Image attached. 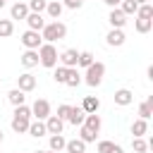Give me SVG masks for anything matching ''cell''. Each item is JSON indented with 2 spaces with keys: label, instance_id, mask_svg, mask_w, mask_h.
<instances>
[{
  "label": "cell",
  "instance_id": "6da1fadb",
  "mask_svg": "<svg viewBox=\"0 0 153 153\" xmlns=\"http://www.w3.org/2000/svg\"><path fill=\"white\" fill-rule=\"evenodd\" d=\"M65 36H67V26H65L60 19L45 22V26L41 29V38H43V43H55V41H62Z\"/></svg>",
  "mask_w": 153,
  "mask_h": 153
},
{
  "label": "cell",
  "instance_id": "7a4b0ae2",
  "mask_svg": "<svg viewBox=\"0 0 153 153\" xmlns=\"http://www.w3.org/2000/svg\"><path fill=\"white\" fill-rule=\"evenodd\" d=\"M29 122H31V108L24 103V105H17L14 108V115H12V129L17 134H26L29 129Z\"/></svg>",
  "mask_w": 153,
  "mask_h": 153
},
{
  "label": "cell",
  "instance_id": "3957f363",
  "mask_svg": "<svg viewBox=\"0 0 153 153\" xmlns=\"http://www.w3.org/2000/svg\"><path fill=\"white\" fill-rule=\"evenodd\" d=\"M81 76H84L81 81H86L91 88H96V86H100V84H103V76H105V65H103V62H98V60H93V62L86 67V72H84Z\"/></svg>",
  "mask_w": 153,
  "mask_h": 153
},
{
  "label": "cell",
  "instance_id": "277c9868",
  "mask_svg": "<svg viewBox=\"0 0 153 153\" xmlns=\"http://www.w3.org/2000/svg\"><path fill=\"white\" fill-rule=\"evenodd\" d=\"M57 55H60V53H57L55 43H41V45H38V65L53 69V67L57 65Z\"/></svg>",
  "mask_w": 153,
  "mask_h": 153
},
{
  "label": "cell",
  "instance_id": "5b68a950",
  "mask_svg": "<svg viewBox=\"0 0 153 153\" xmlns=\"http://www.w3.org/2000/svg\"><path fill=\"white\" fill-rule=\"evenodd\" d=\"M22 43H24V48H29V50H38V45L43 43V38H41V31L26 29V31L22 33Z\"/></svg>",
  "mask_w": 153,
  "mask_h": 153
},
{
  "label": "cell",
  "instance_id": "8992f818",
  "mask_svg": "<svg viewBox=\"0 0 153 153\" xmlns=\"http://www.w3.org/2000/svg\"><path fill=\"white\" fill-rule=\"evenodd\" d=\"M48 115H50V103H48L45 98H36L33 105H31V117H36V120H45Z\"/></svg>",
  "mask_w": 153,
  "mask_h": 153
},
{
  "label": "cell",
  "instance_id": "52a82bcc",
  "mask_svg": "<svg viewBox=\"0 0 153 153\" xmlns=\"http://www.w3.org/2000/svg\"><path fill=\"white\" fill-rule=\"evenodd\" d=\"M76 60H79V50L76 48H67L57 55V62L62 67H76Z\"/></svg>",
  "mask_w": 153,
  "mask_h": 153
},
{
  "label": "cell",
  "instance_id": "ba28073f",
  "mask_svg": "<svg viewBox=\"0 0 153 153\" xmlns=\"http://www.w3.org/2000/svg\"><path fill=\"white\" fill-rule=\"evenodd\" d=\"M108 22H110V26H112V29H124V24H127V14H124L120 7H110Z\"/></svg>",
  "mask_w": 153,
  "mask_h": 153
},
{
  "label": "cell",
  "instance_id": "9c48e42d",
  "mask_svg": "<svg viewBox=\"0 0 153 153\" xmlns=\"http://www.w3.org/2000/svg\"><path fill=\"white\" fill-rule=\"evenodd\" d=\"M124 41H127V36H124L122 29H110L108 36H105V43L110 48H120V45H124Z\"/></svg>",
  "mask_w": 153,
  "mask_h": 153
},
{
  "label": "cell",
  "instance_id": "30bf717a",
  "mask_svg": "<svg viewBox=\"0 0 153 153\" xmlns=\"http://www.w3.org/2000/svg\"><path fill=\"white\" fill-rule=\"evenodd\" d=\"M17 88H19V91H24V93L33 91V88H36V76H33V74H29V72L19 74V76H17Z\"/></svg>",
  "mask_w": 153,
  "mask_h": 153
},
{
  "label": "cell",
  "instance_id": "8fae6325",
  "mask_svg": "<svg viewBox=\"0 0 153 153\" xmlns=\"http://www.w3.org/2000/svg\"><path fill=\"white\" fill-rule=\"evenodd\" d=\"M43 122H45V131L48 134H62V129H65V122L57 115H48Z\"/></svg>",
  "mask_w": 153,
  "mask_h": 153
},
{
  "label": "cell",
  "instance_id": "7c38bea8",
  "mask_svg": "<svg viewBox=\"0 0 153 153\" xmlns=\"http://www.w3.org/2000/svg\"><path fill=\"white\" fill-rule=\"evenodd\" d=\"M131 103H134V93H131L129 88H117V91H115V105L127 108V105H131Z\"/></svg>",
  "mask_w": 153,
  "mask_h": 153
},
{
  "label": "cell",
  "instance_id": "4fadbf2b",
  "mask_svg": "<svg viewBox=\"0 0 153 153\" xmlns=\"http://www.w3.org/2000/svg\"><path fill=\"white\" fill-rule=\"evenodd\" d=\"M84 117H86V112L81 110V105H69V117H67L69 124L81 127V124H84Z\"/></svg>",
  "mask_w": 153,
  "mask_h": 153
},
{
  "label": "cell",
  "instance_id": "5bb4252c",
  "mask_svg": "<svg viewBox=\"0 0 153 153\" xmlns=\"http://www.w3.org/2000/svg\"><path fill=\"white\" fill-rule=\"evenodd\" d=\"M24 22H26V24H29V29H33V31H41V29L45 26V19H43V14H41V12H29Z\"/></svg>",
  "mask_w": 153,
  "mask_h": 153
},
{
  "label": "cell",
  "instance_id": "9a60e30c",
  "mask_svg": "<svg viewBox=\"0 0 153 153\" xmlns=\"http://www.w3.org/2000/svg\"><path fill=\"white\" fill-rule=\"evenodd\" d=\"M26 14H29V5L26 2H14L12 7H10V19H26Z\"/></svg>",
  "mask_w": 153,
  "mask_h": 153
},
{
  "label": "cell",
  "instance_id": "2e32d148",
  "mask_svg": "<svg viewBox=\"0 0 153 153\" xmlns=\"http://www.w3.org/2000/svg\"><path fill=\"white\" fill-rule=\"evenodd\" d=\"M19 62H22V65H24L26 69H31V67H36V65H38V50H29V48H26V50L22 53V57H19Z\"/></svg>",
  "mask_w": 153,
  "mask_h": 153
},
{
  "label": "cell",
  "instance_id": "e0dca14e",
  "mask_svg": "<svg viewBox=\"0 0 153 153\" xmlns=\"http://www.w3.org/2000/svg\"><path fill=\"white\" fill-rule=\"evenodd\" d=\"M26 131H29L33 139H41V136H45V134H48V131H45V122H43V120H31Z\"/></svg>",
  "mask_w": 153,
  "mask_h": 153
},
{
  "label": "cell",
  "instance_id": "ac0fdd59",
  "mask_svg": "<svg viewBox=\"0 0 153 153\" xmlns=\"http://www.w3.org/2000/svg\"><path fill=\"white\" fill-rule=\"evenodd\" d=\"M100 124H103V122H100V115H98V112H88V115L84 117V127H88V129L96 131V134L100 131Z\"/></svg>",
  "mask_w": 153,
  "mask_h": 153
},
{
  "label": "cell",
  "instance_id": "d6986e66",
  "mask_svg": "<svg viewBox=\"0 0 153 153\" xmlns=\"http://www.w3.org/2000/svg\"><path fill=\"white\" fill-rule=\"evenodd\" d=\"M65 143H67V139L62 136V134H50V139H48V151H65Z\"/></svg>",
  "mask_w": 153,
  "mask_h": 153
},
{
  "label": "cell",
  "instance_id": "ffe728a7",
  "mask_svg": "<svg viewBox=\"0 0 153 153\" xmlns=\"http://www.w3.org/2000/svg\"><path fill=\"white\" fill-rule=\"evenodd\" d=\"M62 2L60 0H48V5H45V12H48V17L50 19H60V14H62Z\"/></svg>",
  "mask_w": 153,
  "mask_h": 153
},
{
  "label": "cell",
  "instance_id": "44dd1931",
  "mask_svg": "<svg viewBox=\"0 0 153 153\" xmlns=\"http://www.w3.org/2000/svg\"><path fill=\"white\" fill-rule=\"evenodd\" d=\"M65 84H67L69 88H76V86L81 84V74H79L76 67H67V79H65Z\"/></svg>",
  "mask_w": 153,
  "mask_h": 153
},
{
  "label": "cell",
  "instance_id": "7402d4cb",
  "mask_svg": "<svg viewBox=\"0 0 153 153\" xmlns=\"http://www.w3.org/2000/svg\"><path fill=\"white\" fill-rule=\"evenodd\" d=\"M98 108H100V100L96 98V96H86L84 100H81V110L88 115V112H98Z\"/></svg>",
  "mask_w": 153,
  "mask_h": 153
},
{
  "label": "cell",
  "instance_id": "603a6c76",
  "mask_svg": "<svg viewBox=\"0 0 153 153\" xmlns=\"http://www.w3.org/2000/svg\"><path fill=\"white\" fill-rule=\"evenodd\" d=\"M151 115H153V96H148V98L139 105V117H141V120H151Z\"/></svg>",
  "mask_w": 153,
  "mask_h": 153
},
{
  "label": "cell",
  "instance_id": "cb8c5ba5",
  "mask_svg": "<svg viewBox=\"0 0 153 153\" xmlns=\"http://www.w3.org/2000/svg\"><path fill=\"white\" fill-rule=\"evenodd\" d=\"M7 100H10L14 108H17V105H24V103H26V93L19 91V88H12V91L7 93Z\"/></svg>",
  "mask_w": 153,
  "mask_h": 153
},
{
  "label": "cell",
  "instance_id": "d4e9b609",
  "mask_svg": "<svg viewBox=\"0 0 153 153\" xmlns=\"http://www.w3.org/2000/svg\"><path fill=\"white\" fill-rule=\"evenodd\" d=\"M131 134L134 136H146L148 134V120H134V124H131Z\"/></svg>",
  "mask_w": 153,
  "mask_h": 153
},
{
  "label": "cell",
  "instance_id": "484cf974",
  "mask_svg": "<svg viewBox=\"0 0 153 153\" xmlns=\"http://www.w3.org/2000/svg\"><path fill=\"white\" fill-rule=\"evenodd\" d=\"M65 151L67 153H86V143L81 139H72V141L65 143Z\"/></svg>",
  "mask_w": 153,
  "mask_h": 153
},
{
  "label": "cell",
  "instance_id": "4316f807",
  "mask_svg": "<svg viewBox=\"0 0 153 153\" xmlns=\"http://www.w3.org/2000/svg\"><path fill=\"white\" fill-rule=\"evenodd\" d=\"M134 29H136L139 33H148V31L153 29V19H141V17H136V19H134Z\"/></svg>",
  "mask_w": 153,
  "mask_h": 153
},
{
  "label": "cell",
  "instance_id": "83f0119b",
  "mask_svg": "<svg viewBox=\"0 0 153 153\" xmlns=\"http://www.w3.org/2000/svg\"><path fill=\"white\" fill-rule=\"evenodd\" d=\"M93 60H96V55H93L91 50H81V53H79V60H76V67H84V69H86Z\"/></svg>",
  "mask_w": 153,
  "mask_h": 153
},
{
  "label": "cell",
  "instance_id": "f1b7e54d",
  "mask_svg": "<svg viewBox=\"0 0 153 153\" xmlns=\"http://www.w3.org/2000/svg\"><path fill=\"white\" fill-rule=\"evenodd\" d=\"M14 33V22L12 19H0V38H7Z\"/></svg>",
  "mask_w": 153,
  "mask_h": 153
},
{
  "label": "cell",
  "instance_id": "f546056e",
  "mask_svg": "<svg viewBox=\"0 0 153 153\" xmlns=\"http://www.w3.org/2000/svg\"><path fill=\"white\" fill-rule=\"evenodd\" d=\"M136 17H141V19H153V5H151V2L139 5V7H136Z\"/></svg>",
  "mask_w": 153,
  "mask_h": 153
},
{
  "label": "cell",
  "instance_id": "4dcf8cb0",
  "mask_svg": "<svg viewBox=\"0 0 153 153\" xmlns=\"http://www.w3.org/2000/svg\"><path fill=\"white\" fill-rule=\"evenodd\" d=\"M96 136H98V134H96V131H91L88 127H84V124L79 127V139H81L84 143H93V141H96Z\"/></svg>",
  "mask_w": 153,
  "mask_h": 153
},
{
  "label": "cell",
  "instance_id": "1f68e13d",
  "mask_svg": "<svg viewBox=\"0 0 153 153\" xmlns=\"http://www.w3.org/2000/svg\"><path fill=\"white\" fill-rule=\"evenodd\" d=\"M131 148H134V153H146L148 151V141H143V136H134L131 139Z\"/></svg>",
  "mask_w": 153,
  "mask_h": 153
},
{
  "label": "cell",
  "instance_id": "d6a6232c",
  "mask_svg": "<svg viewBox=\"0 0 153 153\" xmlns=\"http://www.w3.org/2000/svg\"><path fill=\"white\" fill-rule=\"evenodd\" d=\"M117 7L129 17V14H136V7H139V5H136L134 0H120V5H117Z\"/></svg>",
  "mask_w": 153,
  "mask_h": 153
},
{
  "label": "cell",
  "instance_id": "836d02e7",
  "mask_svg": "<svg viewBox=\"0 0 153 153\" xmlns=\"http://www.w3.org/2000/svg\"><path fill=\"white\" fill-rule=\"evenodd\" d=\"M26 5H29V12H41V14H43V12H45L48 0H29Z\"/></svg>",
  "mask_w": 153,
  "mask_h": 153
},
{
  "label": "cell",
  "instance_id": "e575fe53",
  "mask_svg": "<svg viewBox=\"0 0 153 153\" xmlns=\"http://www.w3.org/2000/svg\"><path fill=\"white\" fill-rule=\"evenodd\" d=\"M53 79H55L57 84H65V79H67V67L55 65V74H53Z\"/></svg>",
  "mask_w": 153,
  "mask_h": 153
},
{
  "label": "cell",
  "instance_id": "d590c367",
  "mask_svg": "<svg viewBox=\"0 0 153 153\" xmlns=\"http://www.w3.org/2000/svg\"><path fill=\"white\" fill-rule=\"evenodd\" d=\"M112 146H115V141H108V139H103V141H98L96 151H98V153H110V151H112Z\"/></svg>",
  "mask_w": 153,
  "mask_h": 153
},
{
  "label": "cell",
  "instance_id": "8d00e7d4",
  "mask_svg": "<svg viewBox=\"0 0 153 153\" xmlns=\"http://www.w3.org/2000/svg\"><path fill=\"white\" fill-rule=\"evenodd\" d=\"M84 5V0H62V7H67V10H79Z\"/></svg>",
  "mask_w": 153,
  "mask_h": 153
},
{
  "label": "cell",
  "instance_id": "74e56055",
  "mask_svg": "<svg viewBox=\"0 0 153 153\" xmlns=\"http://www.w3.org/2000/svg\"><path fill=\"white\" fill-rule=\"evenodd\" d=\"M57 117H60L62 122H67V117H69V105H57Z\"/></svg>",
  "mask_w": 153,
  "mask_h": 153
},
{
  "label": "cell",
  "instance_id": "f35d334b",
  "mask_svg": "<svg viewBox=\"0 0 153 153\" xmlns=\"http://www.w3.org/2000/svg\"><path fill=\"white\" fill-rule=\"evenodd\" d=\"M103 2H105L108 7H117V5H120V0H103Z\"/></svg>",
  "mask_w": 153,
  "mask_h": 153
},
{
  "label": "cell",
  "instance_id": "ab89813d",
  "mask_svg": "<svg viewBox=\"0 0 153 153\" xmlns=\"http://www.w3.org/2000/svg\"><path fill=\"white\" fill-rule=\"evenodd\" d=\"M110 153H124V151H122V146H117V143H115V146H112V151H110Z\"/></svg>",
  "mask_w": 153,
  "mask_h": 153
},
{
  "label": "cell",
  "instance_id": "60d3db41",
  "mask_svg": "<svg viewBox=\"0 0 153 153\" xmlns=\"http://www.w3.org/2000/svg\"><path fill=\"white\" fill-rule=\"evenodd\" d=\"M134 2H136V5H143V2H148V0H134Z\"/></svg>",
  "mask_w": 153,
  "mask_h": 153
},
{
  "label": "cell",
  "instance_id": "b9f144b4",
  "mask_svg": "<svg viewBox=\"0 0 153 153\" xmlns=\"http://www.w3.org/2000/svg\"><path fill=\"white\" fill-rule=\"evenodd\" d=\"M2 7H5V0H0V10H2Z\"/></svg>",
  "mask_w": 153,
  "mask_h": 153
},
{
  "label": "cell",
  "instance_id": "7bdbcfd3",
  "mask_svg": "<svg viewBox=\"0 0 153 153\" xmlns=\"http://www.w3.org/2000/svg\"><path fill=\"white\" fill-rule=\"evenodd\" d=\"M0 143H2V129H0Z\"/></svg>",
  "mask_w": 153,
  "mask_h": 153
},
{
  "label": "cell",
  "instance_id": "ee69618b",
  "mask_svg": "<svg viewBox=\"0 0 153 153\" xmlns=\"http://www.w3.org/2000/svg\"><path fill=\"white\" fill-rule=\"evenodd\" d=\"M45 153H57V151H45Z\"/></svg>",
  "mask_w": 153,
  "mask_h": 153
},
{
  "label": "cell",
  "instance_id": "f6af8a7d",
  "mask_svg": "<svg viewBox=\"0 0 153 153\" xmlns=\"http://www.w3.org/2000/svg\"><path fill=\"white\" fill-rule=\"evenodd\" d=\"M36 153H45V151H36Z\"/></svg>",
  "mask_w": 153,
  "mask_h": 153
},
{
  "label": "cell",
  "instance_id": "bcb514c9",
  "mask_svg": "<svg viewBox=\"0 0 153 153\" xmlns=\"http://www.w3.org/2000/svg\"><path fill=\"white\" fill-rule=\"evenodd\" d=\"M5 2H7V0H5Z\"/></svg>",
  "mask_w": 153,
  "mask_h": 153
}]
</instances>
